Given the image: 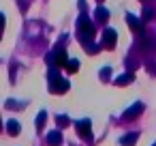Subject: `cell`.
I'll return each mask as SVG.
<instances>
[{"instance_id": "14", "label": "cell", "mask_w": 156, "mask_h": 146, "mask_svg": "<svg viewBox=\"0 0 156 146\" xmlns=\"http://www.w3.org/2000/svg\"><path fill=\"white\" fill-rule=\"evenodd\" d=\"M56 122H58V127L62 129V127H69V125H71V118L64 116V114H58V116H56Z\"/></svg>"}, {"instance_id": "11", "label": "cell", "mask_w": 156, "mask_h": 146, "mask_svg": "<svg viewBox=\"0 0 156 146\" xmlns=\"http://www.w3.org/2000/svg\"><path fill=\"white\" fill-rule=\"evenodd\" d=\"M7 131H9V135H17V133L22 131V125H20L17 120H9V122H7Z\"/></svg>"}, {"instance_id": "22", "label": "cell", "mask_w": 156, "mask_h": 146, "mask_svg": "<svg viewBox=\"0 0 156 146\" xmlns=\"http://www.w3.org/2000/svg\"><path fill=\"white\" fill-rule=\"evenodd\" d=\"M152 146H156V144H152Z\"/></svg>"}, {"instance_id": "13", "label": "cell", "mask_w": 156, "mask_h": 146, "mask_svg": "<svg viewBox=\"0 0 156 146\" xmlns=\"http://www.w3.org/2000/svg\"><path fill=\"white\" fill-rule=\"evenodd\" d=\"M45 120H47V112H39V116H37V131L45 129Z\"/></svg>"}, {"instance_id": "5", "label": "cell", "mask_w": 156, "mask_h": 146, "mask_svg": "<svg viewBox=\"0 0 156 146\" xmlns=\"http://www.w3.org/2000/svg\"><path fill=\"white\" fill-rule=\"evenodd\" d=\"M141 112H143V103H141V101H137V103H133L128 110H124L122 118H124V120H133V118H137Z\"/></svg>"}, {"instance_id": "17", "label": "cell", "mask_w": 156, "mask_h": 146, "mask_svg": "<svg viewBox=\"0 0 156 146\" xmlns=\"http://www.w3.org/2000/svg\"><path fill=\"white\" fill-rule=\"evenodd\" d=\"M60 77V73H58V67H49V71H47V80L51 82V80H58Z\"/></svg>"}, {"instance_id": "4", "label": "cell", "mask_w": 156, "mask_h": 146, "mask_svg": "<svg viewBox=\"0 0 156 146\" xmlns=\"http://www.w3.org/2000/svg\"><path fill=\"white\" fill-rule=\"evenodd\" d=\"M115 41H118V32H115L113 28H107V30H103V41H101V47L113 50V47H115Z\"/></svg>"}, {"instance_id": "9", "label": "cell", "mask_w": 156, "mask_h": 146, "mask_svg": "<svg viewBox=\"0 0 156 146\" xmlns=\"http://www.w3.org/2000/svg\"><path fill=\"white\" fill-rule=\"evenodd\" d=\"M47 144H49V146H60V144H62V133H60V129H54V131L47 133Z\"/></svg>"}, {"instance_id": "7", "label": "cell", "mask_w": 156, "mask_h": 146, "mask_svg": "<svg viewBox=\"0 0 156 146\" xmlns=\"http://www.w3.org/2000/svg\"><path fill=\"white\" fill-rule=\"evenodd\" d=\"M139 50H141V52H156V39L143 35L141 41H139Z\"/></svg>"}, {"instance_id": "8", "label": "cell", "mask_w": 156, "mask_h": 146, "mask_svg": "<svg viewBox=\"0 0 156 146\" xmlns=\"http://www.w3.org/2000/svg\"><path fill=\"white\" fill-rule=\"evenodd\" d=\"M137 140H139V133H137V131H128L126 135L120 137V144H122V146H135Z\"/></svg>"}, {"instance_id": "10", "label": "cell", "mask_w": 156, "mask_h": 146, "mask_svg": "<svg viewBox=\"0 0 156 146\" xmlns=\"http://www.w3.org/2000/svg\"><path fill=\"white\" fill-rule=\"evenodd\" d=\"M133 82V73H122V75H118L115 80H113V84H118V86H126V84H130Z\"/></svg>"}, {"instance_id": "2", "label": "cell", "mask_w": 156, "mask_h": 146, "mask_svg": "<svg viewBox=\"0 0 156 146\" xmlns=\"http://www.w3.org/2000/svg\"><path fill=\"white\" fill-rule=\"evenodd\" d=\"M75 129H77V133H79L81 140H86V142H92V140H94V137H92V122H90V118L77 120V122H75Z\"/></svg>"}, {"instance_id": "12", "label": "cell", "mask_w": 156, "mask_h": 146, "mask_svg": "<svg viewBox=\"0 0 156 146\" xmlns=\"http://www.w3.org/2000/svg\"><path fill=\"white\" fill-rule=\"evenodd\" d=\"M94 13H96V20H98L101 24L109 20V11H107L105 7H96V11H94Z\"/></svg>"}, {"instance_id": "1", "label": "cell", "mask_w": 156, "mask_h": 146, "mask_svg": "<svg viewBox=\"0 0 156 146\" xmlns=\"http://www.w3.org/2000/svg\"><path fill=\"white\" fill-rule=\"evenodd\" d=\"M45 62H47L49 67H66L69 58H66L64 47H62V45H58V47H56L51 54H47V56H45Z\"/></svg>"}, {"instance_id": "19", "label": "cell", "mask_w": 156, "mask_h": 146, "mask_svg": "<svg viewBox=\"0 0 156 146\" xmlns=\"http://www.w3.org/2000/svg\"><path fill=\"white\" fill-rule=\"evenodd\" d=\"M154 15H156V11H154V9H150V7H145V9H143V20H145V22H147V20H152Z\"/></svg>"}, {"instance_id": "20", "label": "cell", "mask_w": 156, "mask_h": 146, "mask_svg": "<svg viewBox=\"0 0 156 146\" xmlns=\"http://www.w3.org/2000/svg\"><path fill=\"white\" fill-rule=\"evenodd\" d=\"M83 50H88V52H90V54H96V52H98V45H96V43H92V41H90V43H86V45H83Z\"/></svg>"}, {"instance_id": "18", "label": "cell", "mask_w": 156, "mask_h": 146, "mask_svg": "<svg viewBox=\"0 0 156 146\" xmlns=\"http://www.w3.org/2000/svg\"><path fill=\"white\" fill-rule=\"evenodd\" d=\"M5 105H7L9 110H22V107H26V103H17V101H11V99H9Z\"/></svg>"}, {"instance_id": "16", "label": "cell", "mask_w": 156, "mask_h": 146, "mask_svg": "<svg viewBox=\"0 0 156 146\" xmlns=\"http://www.w3.org/2000/svg\"><path fill=\"white\" fill-rule=\"evenodd\" d=\"M98 75H101V80H105V82H107V80L111 77V67H103V69L98 71Z\"/></svg>"}, {"instance_id": "3", "label": "cell", "mask_w": 156, "mask_h": 146, "mask_svg": "<svg viewBox=\"0 0 156 146\" xmlns=\"http://www.w3.org/2000/svg\"><path fill=\"white\" fill-rule=\"evenodd\" d=\"M69 88H71V82L64 80V77H58V80H51L49 82V92H54V95H62Z\"/></svg>"}, {"instance_id": "21", "label": "cell", "mask_w": 156, "mask_h": 146, "mask_svg": "<svg viewBox=\"0 0 156 146\" xmlns=\"http://www.w3.org/2000/svg\"><path fill=\"white\" fill-rule=\"evenodd\" d=\"M77 5H79V9H81V13H86V11H88V5H86V0H79Z\"/></svg>"}, {"instance_id": "15", "label": "cell", "mask_w": 156, "mask_h": 146, "mask_svg": "<svg viewBox=\"0 0 156 146\" xmlns=\"http://www.w3.org/2000/svg\"><path fill=\"white\" fill-rule=\"evenodd\" d=\"M66 69H69V73H77V71H79V60L71 58V60L66 62Z\"/></svg>"}, {"instance_id": "6", "label": "cell", "mask_w": 156, "mask_h": 146, "mask_svg": "<svg viewBox=\"0 0 156 146\" xmlns=\"http://www.w3.org/2000/svg\"><path fill=\"white\" fill-rule=\"evenodd\" d=\"M126 24H128L139 37H143V22H141L139 17H135L133 13H126Z\"/></svg>"}]
</instances>
